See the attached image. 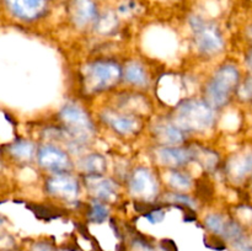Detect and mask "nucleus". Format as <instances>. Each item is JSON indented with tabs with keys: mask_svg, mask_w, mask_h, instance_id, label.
<instances>
[{
	"mask_svg": "<svg viewBox=\"0 0 252 251\" xmlns=\"http://www.w3.org/2000/svg\"><path fill=\"white\" fill-rule=\"evenodd\" d=\"M216 120L214 108L208 102L186 100L176 106L174 125L185 130H204L212 127Z\"/></svg>",
	"mask_w": 252,
	"mask_h": 251,
	"instance_id": "obj_1",
	"label": "nucleus"
},
{
	"mask_svg": "<svg viewBox=\"0 0 252 251\" xmlns=\"http://www.w3.org/2000/svg\"><path fill=\"white\" fill-rule=\"evenodd\" d=\"M240 74L234 65H223L212 78L206 88L207 101L212 107L226 105L239 84Z\"/></svg>",
	"mask_w": 252,
	"mask_h": 251,
	"instance_id": "obj_2",
	"label": "nucleus"
},
{
	"mask_svg": "<svg viewBox=\"0 0 252 251\" xmlns=\"http://www.w3.org/2000/svg\"><path fill=\"white\" fill-rule=\"evenodd\" d=\"M122 76L120 65L115 62L98 61L89 64L85 68L84 79L86 89L90 91H102L115 86Z\"/></svg>",
	"mask_w": 252,
	"mask_h": 251,
	"instance_id": "obj_3",
	"label": "nucleus"
},
{
	"mask_svg": "<svg viewBox=\"0 0 252 251\" xmlns=\"http://www.w3.org/2000/svg\"><path fill=\"white\" fill-rule=\"evenodd\" d=\"M59 116L65 127V133L76 144L88 142L93 137L94 125L80 106L69 103L64 106Z\"/></svg>",
	"mask_w": 252,
	"mask_h": 251,
	"instance_id": "obj_4",
	"label": "nucleus"
},
{
	"mask_svg": "<svg viewBox=\"0 0 252 251\" xmlns=\"http://www.w3.org/2000/svg\"><path fill=\"white\" fill-rule=\"evenodd\" d=\"M189 25L194 33L197 48L202 53L214 54L223 49V38L216 25L204 21L199 16H192L189 19Z\"/></svg>",
	"mask_w": 252,
	"mask_h": 251,
	"instance_id": "obj_5",
	"label": "nucleus"
},
{
	"mask_svg": "<svg viewBox=\"0 0 252 251\" xmlns=\"http://www.w3.org/2000/svg\"><path fill=\"white\" fill-rule=\"evenodd\" d=\"M38 162L42 167L57 174H64L71 167L68 155L54 145H43L38 150Z\"/></svg>",
	"mask_w": 252,
	"mask_h": 251,
	"instance_id": "obj_6",
	"label": "nucleus"
},
{
	"mask_svg": "<svg viewBox=\"0 0 252 251\" xmlns=\"http://www.w3.org/2000/svg\"><path fill=\"white\" fill-rule=\"evenodd\" d=\"M129 189L132 194L144 199H150L158 192V185L154 176L148 169L140 167L134 171L129 181Z\"/></svg>",
	"mask_w": 252,
	"mask_h": 251,
	"instance_id": "obj_7",
	"label": "nucleus"
},
{
	"mask_svg": "<svg viewBox=\"0 0 252 251\" xmlns=\"http://www.w3.org/2000/svg\"><path fill=\"white\" fill-rule=\"evenodd\" d=\"M47 191L59 198L74 199L79 192V185L69 175L57 174L47 181Z\"/></svg>",
	"mask_w": 252,
	"mask_h": 251,
	"instance_id": "obj_8",
	"label": "nucleus"
},
{
	"mask_svg": "<svg viewBox=\"0 0 252 251\" xmlns=\"http://www.w3.org/2000/svg\"><path fill=\"white\" fill-rule=\"evenodd\" d=\"M12 14L22 20H34L43 14L47 0H5Z\"/></svg>",
	"mask_w": 252,
	"mask_h": 251,
	"instance_id": "obj_9",
	"label": "nucleus"
},
{
	"mask_svg": "<svg viewBox=\"0 0 252 251\" xmlns=\"http://www.w3.org/2000/svg\"><path fill=\"white\" fill-rule=\"evenodd\" d=\"M86 186L97 199L107 201L116 194V184L102 175H88Z\"/></svg>",
	"mask_w": 252,
	"mask_h": 251,
	"instance_id": "obj_10",
	"label": "nucleus"
},
{
	"mask_svg": "<svg viewBox=\"0 0 252 251\" xmlns=\"http://www.w3.org/2000/svg\"><path fill=\"white\" fill-rule=\"evenodd\" d=\"M160 161L166 166H182L193 157V152L177 147H164L158 150Z\"/></svg>",
	"mask_w": 252,
	"mask_h": 251,
	"instance_id": "obj_11",
	"label": "nucleus"
},
{
	"mask_svg": "<svg viewBox=\"0 0 252 251\" xmlns=\"http://www.w3.org/2000/svg\"><path fill=\"white\" fill-rule=\"evenodd\" d=\"M102 118L107 125H110L116 132L121 133V134H130V133L135 132L138 126H139L138 121L133 118L132 116L106 112L102 115Z\"/></svg>",
	"mask_w": 252,
	"mask_h": 251,
	"instance_id": "obj_12",
	"label": "nucleus"
},
{
	"mask_svg": "<svg viewBox=\"0 0 252 251\" xmlns=\"http://www.w3.org/2000/svg\"><path fill=\"white\" fill-rule=\"evenodd\" d=\"M74 21L79 26L89 24L96 17V6L94 0H74L73 2Z\"/></svg>",
	"mask_w": 252,
	"mask_h": 251,
	"instance_id": "obj_13",
	"label": "nucleus"
},
{
	"mask_svg": "<svg viewBox=\"0 0 252 251\" xmlns=\"http://www.w3.org/2000/svg\"><path fill=\"white\" fill-rule=\"evenodd\" d=\"M229 174L234 180H238V181H241L252 174V153L234 157L229 162Z\"/></svg>",
	"mask_w": 252,
	"mask_h": 251,
	"instance_id": "obj_14",
	"label": "nucleus"
},
{
	"mask_svg": "<svg viewBox=\"0 0 252 251\" xmlns=\"http://www.w3.org/2000/svg\"><path fill=\"white\" fill-rule=\"evenodd\" d=\"M155 134L159 138L160 142L165 145H177L184 140L181 129L176 127L174 123L158 125L155 128Z\"/></svg>",
	"mask_w": 252,
	"mask_h": 251,
	"instance_id": "obj_15",
	"label": "nucleus"
},
{
	"mask_svg": "<svg viewBox=\"0 0 252 251\" xmlns=\"http://www.w3.org/2000/svg\"><path fill=\"white\" fill-rule=\"evenodd\" d=\"M123 75L128 83L134 84V85L144 86L148 83L147 73H145L144 68L138 63L128 64L123 71Z\"/></svg>",
	"mask_w": 252,
	"mask_h": 251,
	"instance_id": "obj_16",
	"label": "nucleus"
},
{
	"mask_svg": "<svg viewBox=\"0 0 252 251\" xmlns=\"http://www.w3.org/2000/svg\"><path fill=\"white\" fill-rule=\"evenodd\" d=\"M81 167L88 175H101L106 169V160L100 154H91L81 161Z\"/></svg>",
	"mask_w": 252,
	"mask_h": 251,
	"instance_id": "obj_17",
	"label": "nucleus"
},
{
	"mask_svg": "<svg viewBox=\"0 0 252 251\" xmlns=\"http://www.w3.org/2000/svg\"><path fill=\"white\" fill-rule=\"evenodd\" d=\"M10 153L20 160H31L34 154V145L27 140H19L10 147Z\"/></svg>",
	"mask_w": 252,
	"mask_h": 251,
	"instance_id": "obj_18",
	"label": "nucleus"
},
{
	"mask_svg": "<svg viewBox=\"0 0 252 251\" xmlns=\"http://www.w3.org/2000/svg\"><path fill=\"white\" fill-rule=\"evenodd\" d=\"M226 220H228V219L219 216V214H209L206 218V220H204V224H206L207 229H208L213 235L221 238L224 233V229H225Z\"/></svg>",
	"mask_w": 252,
	"mask_h": 251,
	"instance_id": "obj_19",
	"label": "nucleus"
},
{
	"mask_svg": "<svg viewBox=\"0 0 252 251\" xmlns=\"http://www.w3.org/2000/svg\"><path fill=\"white\" fill-rule=\"evenodd\" d=\"M108 209L103 203H101L100 199H95L91 204L90 213H89V220L93 223H102L107 219Z\"/></svg>",
	"mask_w": 252,
	"mask_h": 251,
	"instance_id": "obj_20",
	"label": "nucleus"
},
{
	"mask_svg": "<svg viewBox=\"0 0 252 251\" xmlns=\"http://www.w3.org/2000/svg\"><path fill=\"white\" fill-rule=\"evenodd\" d=\"M169 182L172 187L177 189H187L191 187L192 181L187 175L181 174V172L172 171L169 176Z\"/></svg>",
	"mask_w": 252,
	"mask_h": 251,
	"instance_id": "obj_21",
	"label": "nucleus"
},
{
	"mask_svg": "<svg viewBox=\"0 0 252 251\" xmlns=\"http://www.w3.org/2000/svg\"><path fill=\"white\" fill-rule=\"evenodd\" d=\"M30 209H32V212H33L38 218L46 219V220H51V219L58 218V217L61 216V214H59V211H56V209L51 208V207L30 206Z\"/></svg>",
	"mask_w": 252,
	"mask_h": 251,
	"instance_id": "obj_22",
	"label": "nucleus"
},
{
	"mask_svg": "<svg viewBox=\"0 0 252 251\" xmlns=\"http://www.w3.org/2000/svg\"><path fill=\"white\" fill-rule=\"evenodd\" d=\"M116 19L112 14H106L105 16H102L98 21V26L97 29L101 30V31L106 32V31H111V30L115 27L116 25Z\"/></svg>",
	"mask_w": 252,
	"mask_h": 251,
	"instance_id": "obj_23",
	"label": "nucleus"
},
{
	"mask_svg": "<svg viewBox=\"0 0 252 251\" xmlns=\"http://www.w3.org/2000/svg\"><path fill=\"white\" fill-rule=\"evenodd\" d=\"M144 216L147 217V219L150 221V223L157 224V223H160V221L164 220L165 211H164V209L160 208V207H157V208H154L153 211L145 213Z\"/></svg>",
	"mask_w": 252,
	"mask_h": 251,
	"instance_id": "obj_24",
	"label": "nucleus"
},
{
	"mask_svg": "<svg viewBox=\"0 0 252 251\" xmlns=\"http://www.w3.org/2000/svg\"><path fill=\"white\" fill-rule=\"evenodd\" d=\"M169 199L171 201L172 204H182V206H186V207H193L194 202L193 199L189 198V196L186 194H176V193H172L169 196Z\"/></svg>",
	"mask_w": 252,
	"mask_h": 251,
	"instance_id": "obj_25",
	"label": "nucleus"
},
{
	"mask_svg": "<svg viewBox=\"0 0 252 251\" xmlns=\"http://www.w3.org/2000/svg\"><path fill=\"white\" fill-rule=\"evenodd\" d=\"M134 250L135 251H155L154 249H153L152 246L147 243V241L143 240L142 238L135 239L134 240Z\"/></svg>",
	"mask_w": 252,
	"mask_h": 251,
	"instance_id": "obj_26",
	"label": "nucleus"
},
{
	"mask_svg": "<svg viewBox=\"0 0 252 251\" xmlns=\"http://www.w3.org/2000/svg\"><path fill=\"white\" fill-rule=\"evenodd\" d=\"M233 246L235 249V251H252V243L249 241L246 238H244L239 243L234 244Z\"/></svg>",
	"mask_w": 252,
	"mask_h": 251,
	"instance_id": "obj_27",
	"label": "nucleus"
},
{
	"mask_svg": "<svg viewBox=\"0 0 252 251\" xmlns=\"http://www.w3.org/2000/svg\"><path fill=\"white\" fill-rule=\"evenodd\" d=\"M31 251H53V245L48 241H39L32 246Z\"/></svg>",
	"mask_w": 252,
	"mask_h": 251,
	"instance_id": "obj_28",
	"label": "nucleus"
},
{
	"mask_svg": "<svg viewBox=\"0 0 252 251\" xmlns=\"http://www.w3.org/2000/svg\"><path fill=\"white\" fill-rule=\"evenodd\" d=\"M161 249L164 251H177L176 244H175L172 240H162Z\"/></svg>",
	"mask_w": 252,
	"mask_h": 251,
	"instance_id": "obj_29",
	"label": "nucleus"
},
{
	"mask_svg": "<svg viewBox=\"0 0 252 251\" xmlns=\"http://www.w3.org/2000/svg\"><path fill=\"white\" fill-rule=\"evenodd\" d=\"M248 63H249V65H250V68L252 69V49H251L250 53H249V56H248Z\"/></svg>",
	"mask_w": 252,
	"mask_h": 251,
	"instance_id": "obj_30",
	"label": "nucleus"
},
{
	"mask_svg": "<svg viewBox=\"0 0 252 251\" xmlns=\"http://www.w3.org/2000/svg\"><path fill=\"white\" fill-rule=\"evenodd\" d=\"M58 251H80L78 250V249H71V248H64V249H61V250Z\"/></svg>",
	"mask_w": 252,
	"mask_h": 251,
	"instance_id": "obj_31",
	"label": "nucleus"
},
{
	"mask_svg": "<svg viewBox=\"0 0 252 251\" xmlns=\"http://www.w3.org/2000/svg\"><path fill=\"white\" fill-rule=\"evenodd\" d=\"M250 36L252 37V27H251V29H250Z\"/></svg>",
	"mask_w": 252,
	"mask_h": 251,
	"instance_id": "obj_32",
	"label": "nucleus"
},
{
	"mask_svg": "<svg viewBox=\"0 0 252 251\" xmlns=\"http://www.w3.org/2000/svg\"><path fill=\"white\" fill-rule=\"evenodd\" d=\"M2 223V218H1V217H0V224H1Z\"/></svg>",
	"mask_w": 252,
	"mask_h": 251,
	"instance_id": "obj_33",
	"label": "nucleus"
},
{
	"mask_svg": "<svg viewBox=\"0 0 252 251\" xmlns=\"http://www.w3.org/2000/svg\"><path fill=\"white\" fill-rule=\"evenodd\" d=\"M251 90H252V84H251Z\"/></svg>",
	"mask_w": 252,
	"mask_h": 251,
	"instance_id": "obj_34",
	"label": "nucleus"
}]
</instances>
